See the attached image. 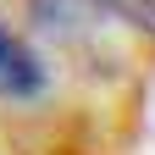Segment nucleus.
Listing matches in <instances>:
<instances>
[{
	"instance_id": "f257e3e1",
	"label": "nucleus",
	"mask_w": 155,
	"mask_h": 155,
	"mask_svg": "<svg viewBox=\"0 0 155 155\" xmlns=\"http://www.w3.org/2000/svg\"><path fill=\"white\" fill-rule=\"evenodd\" d=\"M45 89V67H39V55L22 45V39H11L0 28V94H11V100H28V94Z\"/></svg>"
},
{
	"instance_id": "f03ea898",
	"label": "nucleus",
	"mask_w": 155,
	"mask_h": 155,
	"mask_svg": "<svg viewBox=\"0 0 155 155\" xmlns=\"http://www.w3.org/2000/svg\"><path fill=\"white\" fill-rule=\"evenodd\" d=\"M100 6H111L122 22H133L139 33H155V0H100Z\"/></svg>"
}]
</instances>
